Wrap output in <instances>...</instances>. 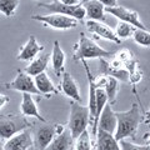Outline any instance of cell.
<instances>
[{"label":"cell","mask_w":150,"mask_h":150,"mask_svg":"<svg viewBox=\"0 0 150 150\" xmlns=\"http://www.w3.org/2000/svg\"><path fill=\"white\" fill-rule=\"evenodd\" d=\"M144 123L145 124H150V109L146 112H144Z\"/></svg>","instance_id":"d590c367"},{"label":"cell","mask_w":150,"mask_h":150,"mask_svg":"<svg viewBox=\"0 0 150 150\" xmlns=\"http://www.w3.org/2000/svg\"><path fill=\"white\" fill-rule=\"evenodd\" d=\"M115 59H118L120 63H126V62H129L130 59H133V53L129 50V49H121L119 51H116L115 53V56H114Z\"/></svg>","instance_id":"f1b7e54d"},{"label":"cell","mask_w":150,"mask_h":150,"mask_svg":"<svg viewBox=\"0 0 150 150\" xmlns=\"http://www.w3.org/2000/svg\"><path fill=\"white\" fill-rule=\"evenodd\" d=\"M73 142L74 139L71 137V134H70V131L65 130L60 135H56L45 150H70Z\"/></svg>","instance_id":"7402d4cb"},{"label":"cell","mask_w":150,"mask_h":150,"mask_svg":"<svg viewBox=\"0 0 150 150\" xmlns=\"http://www.w3.org/2000/svg\"><path fill=\"white\" fill-rule=\"evenodd\" d=\"M49 62H50V54H43L33 59L30 64L24 69V71L28 75H30V76H36L38 74L45 71Z\"/></svg>","instance_id":"d6986e66"},{"label":"cell","mask_w":150,"mask_h":150,"mask_svg":"<svg viewBox=\"0 0 150 150\" xmlns=\"http://www.w3.org/2000/svg\"><path fill=\"white\" fill-rule=\"evenodd\" d=\"M33 146V137L30 131L25 129L21 133L8 139L4 144V150H29Z\"/></svg>","instance_id":"8fae6325"},{"label":"cell","mask_w":150,"mask_h":150,"mask_svg":"<svg viewBox=\"0 0 150 150\" xmlns=\"http://www.w3.org/2000/svg\"><path fill=\"white\" fill-rule=\"evenodd\" d=\"M33 20L43 23L45 26L53 28L56 30H68L76 28L79 21L74 18H70L62 14H48V15H31Z\"/></svg>","instance_id":"277c9868"},{"label":"cell","mask_w":150,"mask_h":150,"mask_svg":"<svg viewBox=\"0 0 150 150\" xmlns=\"http://www.w3.org/2000/svg\"><path fill=\"white\" fill-rule=\"evenodd\" d=\"M83 6L85 8V13H86L85 18H88V20L100 21V23L106 21L105 6L98 0H85Z\"/></svg>","instance_id":"2e32d148"},{"label":"cell","mask_w":150,"mask_h":150,"mask_svg":"<svg viewBox=\"0 0 150 150\" xmlns=\"http://www.w3.org/2000/svg\"><path fill=\"white\" fill-rule=\"evenodd\" d=\"M100 60V73L101 75H106V76H112L118 79L120 81H129V73L126 71L124 68H112L111 65L106 62L105 59H99Z\"/></svg>","instance_id":"ffe728a7"},{"label":"cell","mask_w":150,"mask_h":150,"mask_svg":"<svg viewBox=\"0 0 150 150\" xmlns=\"http://www.w3.org/2000/svg\"><path fill=\"white\" fill-rule=\"evenodd\" d=\"M30 126L25 116H11V118H0V139H10L14 135L21 133Z\"/></svg>","instance_id":"8992f818"},{"label":"cell","mask_w":150,"mask_h":150,"mask_svg":"<svg viewBox=\"0 0 150 150\" xmlns=\"http://www.w3.org/2000/svg\"><path fill=\"white\" fill-rule=\"evenodd\" d=\"M59 90H62L64 95L70 98L73 101L81 103L80 90H79V88H78L76 81H75L74 78L68 71H65V70L62 73V85H60Z\"/></svg>","instance_id":"7c38bea8"},{"label":"cell","mask_w":150,"mask_h":150,"mask_svg":"<svg viewBox=\"0 0 150 150\" xmlns=\"http://www.w3.org/2000/svg\"><path fill=\"white\" fill-rule=\"evenodd\" d=\"M133 40L140 46L150 48V33L146 29H135L133 34Z\"/></svg>","instance_id":"4316f807"},{"label":"cell","mask_w":150,"mask_h":150,"mask_svg":"<svg viewBox=\"0 0 150 150\" xmlns=\"http://www.w3.org/2000/svg\"><path fill=\"white\" fill-rule=\"evenodd\" d=\"M135 29H137V28H134L133 25L128 24V23L119 21L114 31H115V35L118 36L120 40H124V39H128V38L133 36Z\"/></svg>","instance_id":"d4e9b609"},{"label":"cell","mask_w":150,"mask_h":150,"mask_svg":"<svg viewBox=\"0 0 150 150\" xmlns=\"http://www.w3.org/2000/svg\"><path fill=\"white\" fill-rule=\"evenodd\" d=\"M105 13L111 14L112 16L119 19V21L128 23V24L133 25L134 28H137V29H143V30L146 29V26L140 20L139 14L134 10H130L128 8H124L120 5H116L114 8H105Z\"/></svg>","instance_id":"ba28073f"},{"label":"cell","mask_w":150,"mask_h":150,"mask_svg":"<svg viewBox=\"0 0 150 150\" xmlns=\"http://www.w3.org/2000/svg\"><path fill=\"white\" fill-rule=\"evenodd\" d=\"M55 137L56 134L54 125L45 124L35 131L34 139H33V145L35 146V150H45Z\"/></svg>","instance_id":"30bf717a"},{"label":"cell","mask_w":150,"mask_h":150,"mask_svg":"<svg viewBox=\"0 0 150 150\" xmlns=\"http://www.w3.org/2000/svg\"><path fill=\"white\" fill-rule=\"evenodd\" d=\"M21 0H0V13L6 18L14 16Z\"/></svg>","instance_id":"cb8c5ba5"},{"label":"cell","mask_w":150,"mask_h":150,"mask_svg":"<svg viewBox=\"0 0 150 150\" xmlns=\"http://www.w3.org/2000/svg\"><path fill=\"white\" fill-rule=\"evenodd\" d=\"M149 146H150V138H149Z\"/></svg>","instance_id":"74e56055"},{"label":"cell","mask_w":150,"mask_h":150,"mask_svg":"<svg viewBox=\"0 0 150 150\" xmlns=\"http://www.w3.org/2000/svg\"><path fill=\"white\" fill-rule=\"evenodd\" d=\"M85 26H86V29L90 34H94V35H96L99 38H103V39H105V40L112 41V43H115V44L121 43V40L115 35V31L112 30L110 26H108L105 23L88 20L85 23Z\"/></svg>","instance_id":"9c48e42d"},{"label":"cell","mask_w":150,"mask_h":150,"mask_svg":"<svg viewBox=\"0 0 150 150\" xmlns=\"http://www.w3.org/2000/svg\"><path fill=\"white\" fill-rule=\"evenodd\" d=\"M116 115V129L114 133L115 139L120 142L123 139L135 138L140 123L143 121V115L140 114V109L138 104H133V106L126 111L115 112Z\"/></svg>","instance_id":"6da1fadb"},{"label":"cell","mask_w":150,"mask_h":150,"mask_svg":"<svg viewBox=\"0 0 150 150\" xmlns=\"http://www.w3.org/2000/svg\"><path fill=\"white\" fill-rule=\"evenodd\" d=\"M0 140H1V139H0Z\"/></svg>","instance_id":"f35d334b"},{"label":"cell","mask_w":150,"mask_h":150,"mask_svg":"<svg viewBox=\"0 0 150 150\" xmlns=\"http://www.w3.org/2000/svg\"><path fill=\"white\" fill-rule=\"evenodd\" d=\"M91 137L85 130L75 139V150H91Z\"/></svg>","instance_id":"484cf974"},{"label":"cell","mask_w":150,"mask_h":150,"mask_svg":"<svg viewBox=\"0 0 150 150\" xmlns=\"http://www.w3.org/2000/svg\"><path fill=\"white\" fill-rule=\"evenodd\" d=\"M114 51L103 49L90 38H88L84 33H80L79 41L74 45V60H86V59H106L114 55Z\"/></svg>","instance_id":"7a4b0ae2"},{"label":"cell","mask_w":150,"mask_h":150,"mask_svg":"<svg viewBox=\"0 0 150 150\" xmlns=\"http://www.w3.org/2000/svg\"><path fill=\"white\" fill-rule=\"evenodd\" d=\"M142 79H143V71H142V69L138 68V69H135L134 71H131L129 73V81L131 85H137L138 83L142 81Z\"/></svg>","instance_id":"f546056e"},{"label":"cell","mask_w":150,"mask_h":150,"mask_svg":"<svg viewBox=\"0 0 150 150\" xmlns=\"http://www.w3.org/2000/svg\"><path fill=\"white\" fill-rule=\"evenodd\" d=\"M34 81H35L36 89L39 90V93L41 94V95L51 96V95H56V94L60 93V90L53 84L51 79L49 78V75L45 71L38 74L36 76H34Z\"/></svg>","instance_id":"e0dca14e"},{"label":"cell","mask_w":150,"mask_h":150,"mask_svg":"<svg viewBox=\"0 0 150 150\" xmlns=\"http://www.w3.org/2000/svg\"><path fill=\"white\" fill-rule=\"evenodd\" d=\"M108 81V76L106 75H100V76H98L96 79H94V85H95L96 89H104L105 88V84Z\"/></svg>","instance_id":"4dcf8cb0"},{"label":"cell","mask_w":150,"mask_h":150,"mask_svg":"<svg viewBox=\"0 0 150 150\" xmlns=\"http://www.w3.org/2000/svg\"><path fill=\"white\" fill-rule=\"evenodd\" d=\"M99 3H101L105 8H114L118 5V0H98Z\"/></svg>","instance_id":"1f68e13d"},{"label":"cell","mask_w":150,"mask_h":150,"mask_svg":"<svg viewBox=\"0 0 150 150\" xmlns=\"http://www.w3.org/2000/svg\"><path fill=\"white\" fill-rule=\"evenodd\" d=\"M54 129H55V134L56 135H60L62 133H64L65 129H64V126L62 124H55L54 125Z\"/></svg>","instance_id":"e575fe53"},{"label":"cell","mask_w":150,"mask_h":150,"mask_svg":"<svg viewBox=\"0 0 150 150\" xmlns=\"http://www.w3.org/2000/svg\"><path fill=\"white\" fill-rule=\"evenodd\" d=\"M20 111L24 116H34L38 120H40L41 123H46V119L40 114L39 109H38L36 101L34 100L31 94L23 93L21 95V104H20Z\"/></svg>","instance_id":"9a60e30c"},{"label":"cell","mask_w":150,"mask_h":150,"mask_svg":"<svg viewBox=\"0 0 150 150\" xmlns=\"http://www.w3.org/2000/svg\"><path fill=\"white\" fill-rule=\"evenodd\" d=\"M96 150H121L119 142L114 134L98 129L96 133Z\"/></svg>","instance_id":"ac0fdd59"},{"label":"cell","mask_w":150,"mask_h":150,"mask_svg":"<svg viewBox=\"0 0 150 150\" xmlns=\"http://www.w3.org/2000/svg\"><path fill=\"white\" fill-rule=\"evenodd\" d=\"M5 88L10 89V90L28 93V94H31V95H41L35 86V81H34V79H33V76L28 75L25 71H23V70H18L15 79L10 83H6Z\"/></svg>","instance_id":"52a82bcc"},{"label":"cell","mask_w":150,"mask_h":150,"mask_svg":"<svg viewBox=\"0 0 150 150\" xmlns=\"http://www.w3.org/2000/svg\"><path fill=\"white\" fill-rule=\"evenodd\" d=\"M90 112L89 108L81 105L80 103L71 101L70 104V118H69V131L75 140L83 131L88 130Z\"/></svg>","instance_id":"3957f363"},{"label":"cell","mask_w":150,"mask_h":150,"mask_svg":"<svg viewBox=\"0 0 150 150\" xmlns=\"http://www.w3.org/2000/svg\"><path fill=\"white\" fill-rule=\"evenodd\" d=\"M116 124H118V120H116L115 111L112 110L111 105L108 103V104L104 106V109H103L101 114H100L99 123H98V129L114 134L115 129H116Z\"/></svg>","instance_id":"5bb4252c"},{"label":"cell","mask_w":150,"mask_h":150,"mask_svg":"<svg viewBox=\"0 0 150 150\" xmlns=\"http://www.w3.org/2000/svg\"><path fill=\"white\" fill-rule=\"evenodd\" d=\"M119 145H120L121 150H150L149 145H138V144L129 142V140H126V139L120 140Z\"/></svg>","instance_id":"83f0119b"},{"label":"cell","mask_w":150,"mask_h":150,"mask_svg":"<svg viewBox=\"0 0 150 150\" xmlns=\"http://www.w3.org/2000/svg\"><path fill=\"white\" fill-rule=\"evenodd\" d=\"M59 1L65 5H80L83 0H59Z\"/></svg>","instance_id":"d6a6232c"},{"label":"cell","mask_w":150,"mask_h":150,"mask_svg":"<svg viewBox=\"0 0 150 150\" xmlns=\"http://www.w3.org/2000/svg\"><path fill=\"white\" fill-rule=\"evenodd\" d=\"M64 64H65V53L63 51L62 46H60V43L58 40H55L53 45V51H51V65H53L56 76H60V74L64 71Z\"/></svg>","instance_id":"44dd1931"},{"label":"cell","mask_w":150,"mask_h":150,"mask_svg":"<svg viewBox=\"0 0 150 150\" xmlns=\"http://www.w3.org/2000/svg\"><path fill=\"white\" fill-rule=\"evenodd\" d=\"M9 101H10V99H9L6 95H4V94H0V109H3V108L5 106Z\"/></svg>","instance_id":"836d02e7"},{"label":"cell","mask_w":150,"mask_h":150,"mask_svg":"<svg viewBox=\"0 0 150 150\" xmlns=\"http://www.w3.org/2000/svg\"><path fill=\"white\" fill-rule=\"evenodd\" d=\"M39 8H44L51 14H62V15L74 18L78 21L84 20L86 15L85 8L83 6V4L80 5H65L59 0H54L53 3H39Z\"/></svg>","instance_id":"5b68a950"},{"label":"cell","mask_w":150,"mask_h":150,"mask_svg":"<svg viewBox=\"0 0 150 150\" xmlns=\"http://www.w3.org/2000/svg\"><path fill=\"white\" fill-rule=\"evenodd\" d=\"M43 50H44V45L39 44L36 40V38L34 35H31L29 38V40L23 45V48L20 49V51H19L16 59L20 60V62H30V60H33Z\"/></svg>","instance_id":"4fadbf2b"},{"label":"cell","mask_w":150,"mask_h":150,"mask_svg":"<svg viewBox=\"0 0 150 150\" xmlns=\"http://www.w3.org/2000/svg\"><path fill=\"white\" fill-rule=\"evenodd\" d=\"M0 150H4V144L0 143Z\"/></svg>","instance_id":"8d00e7d4"},{"label":"cell","mask_w":150,"mask_h":150,"mask_svg":"<svg viewBox=\"0 0 150 150\" xmlns=\"http://www.w3.org/2000/svg\"><path fill=\"white\" fill-rule=\"evenodd\" d=\"M105 94L108 96V103L110 105H112L116 101V96H118L119 91V80L112 76H108V81L105 84Z\"/></svg>","instance_id":"603a6c76"}]
</instances>
